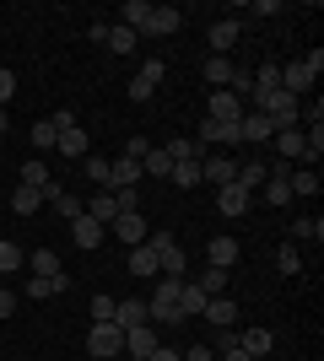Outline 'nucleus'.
<instances>
[{
  "mask_svg": "<svg viewBox=\"0 0 324 361\" xmlns=\"http://www.w3.org/2000/svg\"><path fill=\"white\" fill-rule=\"evenodd\" d=\"M303 97H292V92H265V97H248V108L254 114H265L270 119V130H297V119H303Z\"/></svg>",
  "mask_w": 324,
  "mask_h": 361,
  "instance_id": "nucleus-1",
  "label": "nucleus"
},
{
  "mask_svg": "<svg viewBox=\"0 0 324 361\" xmlns=\"http://www.w3.org/2000/svg\"><path fill=\"white\" fill-rule=\"evenodd\" d=\"M179 291H184L179 275H157V291H152V302H146V318H157V324H184V313H179Z\"/></svg>",
  "mask_w": 324,
  "mask_h": 361,
  "instance_id": "nucleus-2",
  "label": "nucleus"
},
{
  "mask_svg": "<svg viewBox=\"0 0 324 361\" xmlns=\"http://www.w3.org/2000/svg\"><path fill=\"white\" fill-rule=\"evenodd\" d=\"M319 71H324V54L313 49L308 60H292V65H281V92H292V97H303V92L319 81Z\"/></svg>",
  "mask_w": 324,
  "mask_h": 361,
  "instance_id": "nucleus-3",
  "label": "nucleus"
},
{
  "mask_svg": "<svg viewBox=\"0 0 324 361\" xmlns=\"http://www.w3.org/2000/svg\"><path fill=\"white\" fill-rule=\"evenodd\" d=\"M238 178V157H222V151H205L200 157V183H216V189H227V183Z\"/></svg>",
  "mask_w": 324,
  "mask_h": 361,
  "instance_id": "nucleus-4",
  "label": "nucleus"
},
{
  "mask_svg": "<svg viewBox=\"0 0 324 361\" xmlns=\"http://www.w3.org/2000/svg\"><path fill=\"white\" fill-rule=\"evenodd\" d=\"M162 75H168V65H162V60H146L136 75H130V97H136V103H146V97L162 87Z\"/></svg>",
  "mask_w": 324,
  "mask_h": 361,
  "instance_id": "nucleus-5",
  "label": "nucleus"
},
{
  "mask_svg": "<svg viewBox=\"0 0 324 361\" xmlns=\"http://www.w3.org/2000/svg\"><path fill=\"white\" fill-rule=\"evenodd\" d=\"M87 350H92V356H119V350H124V329H119V324H92Z\"/></svg>",
  "mask_w": 324,
  "mask_h": 361,
  "instance_id": "nucleus-6",
  "label": "nucleus"
},
{
  "mask_svg": "<svg viewBox=\"0 0 324 361\" xmlns=\"http://www.w3.org/2000/svg\"><path fill=\"white\" fill-rule=\"evenodd\" d=\"M244 108H248V103H238L232 92H211V97H205V119H216V124H238V119H244Z\"/></svg>",
  "mask_w": 324,
  "mask_h": 361,
  "instance_id": "nucleus-7",
  "label": "nucleus"
},
{
  "mask_svg": "<svg viewBox=\"0 0 324 361\" xmlns=\"http://www.w3.org/2000/svg\"><path fill=\"white\" fill-rule=\"evenodd\" d=\"M270 135H276V130H270V119H265V114H254V108H244V119H238V146H265Z\"/></svg>",
  "mask_w": 324,
  "mask_h": 361,
  "instance_id": "nucleus-8",
  "label": "nucleus"
},
{
  "mask_svg": "<svg viewBox=\"0 0 324 361\" xmlns=\"http://www.w3.org/2000/svg\"><path fill=\"white\" fill-rule=\"evenodd\" d=\"M108 232H114L119 243H130V248H140V243H146V216H140V211H124V216H114Z\"/></svg>",
  "mask_w": 324,
  "mask_h": 361,
  "instance_id": "nucleus-9",
  "label": "nucleus"
},
{
  "mask_svg": "<svg viewBox=\"0 0 324 361\" xmlns=\"http://www.w3.org/2000/svg\"><path fill=\"white\" fill-rule=\"evenodd\" d=\"M248 205H254V195H244L238 183H227V189H216V211L227 216V221H238V216H248Z\"/></svg>",
  "mask_w": 324,
  "mask_h": 361,
  "instance_id": "nucleus-10",
  "label": "nucleus"
},
{
  "mask_svg": "<svg viewBox=\"0 0 324 361\" xmlns=\"http://www.w3.org/2000/svg\"><path fill=\"white\" fill-rule=\"evenodd\" d=\"M179 27H184V11H179V6H152V22H146L152 38H173Z\"/></svg>",
  "mask_w": 324,
  "mask_h": 361,
  "instance_id": "nucleus-11",
  "label": "nucleus"
},
{
  "mask_svg": "<svg viewBox=\"0 0 324 361\" xmlns=\"http://www.w3.org/2000/svg\"><path fill=\"white\" fill-rule=\"evenodd\" d=\"M103 232H108V226H97V221H92V216H87V211H81L76 221H71V243H76L81 254H92L97 243H103Z\"/></svg>",
  "mask_w": 324,
  "mask_h": 361,
  "instance_id": "nucleus-12",
  "label": "nucleus"
},
{
  "mask_svg": "<svg viewBox=\"0 0 324 361\" xmlns=\"http://www.w3.org/2000/svg\"><path fill=\"white\" fill-rule=\"evenodd\" d=\"M157 345H162V340H157L152 324H140V329H124V356H152Z\"/></svg>",
  "mask_w": 324,
  "mask_h": 361,
  "instance_id": "nucleus-13",
  "label": "nucleus"
},
{
  "mask_svg": "<svg viewBox=\"0 0 324 361\" xmlns=\"http://www.w3.org/2000/svg\"><path fill=\"white\" fill-rule=\"evenodd\" d=\"M238 254H244V248H238V238H211V243H205V259H211L216 270H232V264H238Z\"/></svg>",
  "mask_w": 324,
  "mask_h": 361,
  "instance_id": "nucleus-14",
  "label": "nucleus"
},
{
  "mask_svg": "<svg viewBox=\"0 0 324 361\" xmlns=\"http://www.w3.org/2000/svg\"><path fill=\"white\" fill-rule=\"evenodd\" d=\"M200 318H205V324H216V329H232V324H238V302H232V297H211Z\"/></svg>",
  "mask_w": 324,
  "mask_h": 361,
  "instance_id": "nucleus-15",
  "label": "nucleus"
},
{
  "mask_svg": "<svg viewBox=\"0 0 324 361\" xmlns=\"http://www.w3.org/2000/svg\"><path fill=\"white\" fill-rule=\"evenodd\" d=\"M87 146H92V140H87V130H81V124L60 130V140H54V151H60V157H71V162H81V157H87Z\"/></svg>",
  "mask_w": 324,
  "mask_h": 361,
  "instance_id": "nucleus-16",
  "label": "nucleus"
},
{
  "mask_svg": "<svg viewBox=\"0 0 324 361\" xmlns=\"http://www.w3.org/2000/svg\"><path fill=\"white\" fill-rule=\"evenodd\" d=\"M87 216H92L97 226H114V216H119V205H114V189H97V195L87 200Z\"/></svg>",
  "mask_w": 324,
  "mask_h": 361,
  "instance_id": "nucleus-17",
  "label": "nucleus"
},
{
  "mask_svg": "<svg viewBox=\"0 0 324 361\" xmlns=\"http://www.w3.org/2000/svg\"><path fill=\"white\" fill-rule=\"evenodd\" d=\"M114 324H119V329H140V324H146V302H136V297L114 302Z\"/></svg>",
  "mask_w": 324,
  "mask_h": 361,
  "instance_id": "nucleus-18",
  "label": "nucleus"
},
{
  "mask_svg": "<svg viewBox=\"0 0 324 361\" xmlns=\"http://www.w3.org/2000/svg\"><path fill=\"white\" fill-rule=\"evenodd\" d=\"M119 16H124L119 27H130V32L140 38V32H146V22H152V6H146V0H124V6H119Z\"/></svg>",
  "mask_w": 324,
  "mask_h": 361,
  "instance_id": "nucleus-19",
  "label": "nucleus"
},
{
  "mask_svg": "<svg viewBox=\"0 0 324 361\" xmlns=\"http://www.w3.org/2000/svg\"><path fill=\"white\" fill-rule=\"evenodd\" d=\"M238 32H244V27H238V16H222V22H211V49H216V54H227V49L238 44Z\"/></svg>",
  "mask_w": 324,
  "mask_h": 361,
  "instance_id": "nucleus-20",
  "label": "nucleus"
},
{
  "mask_svg": "<svg viewBox=\"0 0 324 361\" xmlns=\"http://www.w3.org/2000/svg\"><path fill=\"white\" fill-rule=\"evenodd\" d=\"M265 178H270V167H265V162H254V157H248V162H238V178H232V183H238L244 195H254V189H260Z\"/></svg>",
  "mask_w": 324,
  "mask_h": 361,
  "instance_id": "nucleus-21",
  "label": "nucleus"
},
{
  "mask_svg": "<svg viewBox=\"0 0 324 361\" xmlns=\"http://www.w3.org/2000/svg\"><path fill=\"white\" fill-rule=\"evenodd\" d=\"M200 146H238V124L205 119V124H200Z\"/></svg>",
  "mask_w": 324,
  "mask_h": 361,
  "instance_id": "nucleus-22",
  "label": "nucleus"
},
{
  "mask_svg": "<svg viewBox=\"0 0 324 361\" xmlns=\"http://www.w3.org/2000/svg\"><path fill=\"white\" fill-rule=\"evenodd\" d=\"M287 232H292V243H324V216H297Z\"/></svg>",
  "mask_w": 324,
  "mask_h": 361,
  "instance_id": "nucleus-23",
  "label": "nucleus"
},
{
  "mask_svg": "<svg viewBox=\"0 0 324 361\" xmlns=\"http://www.w3.org/2000/svg\"><path fill=\"white\" fill-rule=\"evenodd\" d=\"M32 275H49V281H71V275L60 270V259H54V248H38V254H28Z\"/></svg>",
  "mask_w": 324,
  "mask_h": 361,
  "instance_id": "nucleus-24",
  "label": "nucleus"
},
{
  "mask_svg": "<svg viewBox=\"0 0 324 361\" xmlns=\"http://www.w3.org/2000/svg\"><path fill=\"white\" fill-rule=\"evenodd\" d=\"M276 151H281V162H303V130H276Z\"/></svg>",
  "mask_w": 324,
  "mask_h": 361,
  "instance_id": "nucleus-25",
  "label": "nucleus"
},
{
  "mask_svg": "<svg viewBox=\"0 0 324 361\" xmlns=\"http://www.w3.org/2000/svg\"><path fill=\"white\" fill-rule=\"evenodd\" d=\"M130 275H162V264H157V248H152V243L130 248Z\"/></svg>",
  "mask_w": 324,
  "mask_h": 361,
  "instance_id": "nucleus-26",
  "label": "nucleus"
},
{
  "mask_svg": "<svg viewBox=\"0 0 324 361\" xmlns=\"http://www.w3.org/2000/svg\"><path fill=\"white\" fill-rule=\"evenodd\" d=\"M232 71H238V65L227 60V54H211V60H205V81H211L216 92H227V81H232Z\"/></svg>",
  "mask_w": 324,
  "mask_h": 361,
  "instance_id": "nucleus-27",
  "label": "nucleus"
},
{
  "mask_svg": "<svg viewBox=\"0 0 324 361\" xmlns=\"http://www.w3.org/2000/svg\"><path fill=\"white\" fill-rule=\"evenodd\" d=\"M205 302H211V297H205L195 281H184V291H179V313H184V318H200V313H205Z\"/></svg>",
  "mask_w": 324,
  "mask_h": 361,
  "instance_id": "nucleus-28",
  "label": "nucleus"
},
{
  "mask_svg": "<svg viewBox=\"0 0 324 361\" xmlns=\"http://www.w3.org/2000/svg\"><path fill=\"white\" fill-rule=\"evenodd\" d=\"M140 173H146V178H168V173H173V157L162 146H152L146 157H140Z\"/></svg>",
  "mask_w": 324,
  "mask_h": 361,
  "instance_id": "nucleus-29",
  "label": "nucleus"
},
{
  "mask_svg": "<svg viewBox=\"0 0 324 361\" xmlns=\"http://www.w3.org/2000/svg\"><path fill=\"white\" fill-rule=\"evenodd\" d=\"M38 205H44L38 189H28V183H16V189H11V216H32Z\"/></svg>",
  "mask_w": 324,
  "mask_h": 361,
  "instance_id": "nucleus-30",
  "label": "nucleus"
},
{
  "mask_svg": "<svg viewBox=\"0 0 324 361\" xmlns=\"http://www.w3.org/2000/svg\"><path fill=\"white\" fill-rule=\"evenodd\" d=\"M195 286H200L205 297H227V270H216V264H205V270L195 275Z\"/></svg>",
  "mask_w": 324,
  "mask_h": 361,
  "instance_id": "nucleus-31",
  "label": "nucleus"
},
{
  "mask_svg": "<svg viewBox=\"0 0 324 361\" xmlns=\"http://www.w3.org/2000/svg\"><path fill=\"white\" fill-rule=\"evenodd\" d=\"M238 345L248 350V361H260V356H270V329H248V334H238Z\"/></svg>",
  "mask_w": 324,
  "mask_h": 361,
  "instance_id": "nucleus-32",
  "label": "nucleus"
},
{
  "mask_svg": "<svg viewBox=\"0 0 324 361\" xmlns=\"http://www.w3.org/2000/svg\"><path fill=\"white\" fill-rule=\"evenodd\" d=\"M287 183H292V200H297V195L313 200V195H319V167H303V173H292Z\"/></svg>",
  "mask_w": 324,
  "mask_h": 361,
  "instance_id": "nucleus-33",
  "label": "nucleus"
},
{
  "mask_svg": "<svg viewBox=\"0 0 324 361\" xmlns=\"http://www.w3.org/2000/svg\"><path fill=\"white\" fill-rule=\"evenodd\" d=\"M49 205H54V216H60V221H76V216L87 211V200H76V195H65V189H60V195H54V200H49Z\"/></svg>",
  "mask_w": 324,
  "mask_h": 361,
  "instance_id": "nucleus-34",
  "label": "nucleus"
},
{
  "mask_svg": "<svg viewBox=\"0 0 324 361\" xmlns=\"http://www.w3.org/2000/svg\"><path fill=\"white\" fill-rule=\"evenodd\" d=\"M276 270L281 275H303V254H297V243H281V248H276Z\"/></svg>",
  "mask_w": 324,
  "mask_h": 361,
  "instance_id": "nucleus-35",
  "label": "nucleus"
},
{
  "mask_svg": "<svg viewBox=\"0 0 324 361\" xmlns=\"http://www.w3.org/2000/svg\"><path fill=\"white\" fill-rule=\"evenodd\" d=\"M265 92H281V65H260L254 71V97H265Z\"/></svg>",
  "mask_w": 324,
  "mask_h": 361,
  "instance_id": "nucleus-36",
  "label": "nucleus"
},
{
  "mask_svg": "<svg viewBox=\"0 0 324 361\" xmlns=\"http://www.w3.org/2000/svg\"><path fill=\"white\" fill-rule=\"evenodd\" d=\"M173 189H195V183H200V162H173Z\"/></svg>",
  "mask_w": 324,
  "mask_h": 361,
  "instance_id": "nucleus-37",
  "label": "nucleus"
},
{
  "mask_svg": "<svg viewBox=\"0 0 324 361\" xmlns=\"http://www.w3.org/2000/svg\"><path fill=\"white\" fill-rule=\"evenodd\" d=\"M22 183H28V189H44V183H49L44 157H28V162H22Z\"/></svg>",
  "mask_w": 324,
  "mask_h": 361,
  "instance_id": "nucleus-38",
  "label": "nucleus"
},
{
  "mask_svg": "<svg viewBox=\"0 0 324 361\" xmlns=\"http://www.w3.org/2000/svg\"><path fill=\"white\" fill-rule=\"evenodd\" d=\"M22 264H28V254H22L16 243H0V275H16Z\"/></svg>",
  "mask_w": 324,
  "mask_h": 361,
  "instance_id": "nucleus-39",
  "label": "nucleus"
},
{
  "mask_svg": "<svg viewBox=\"0 0 324 361\" xmlns=\"http://www.w3.org/2000/svg\"><path fill=\"white\" fill-rule=\"evenodd\" d=\"M65 286H71V281H49V275H32V281H28V297H60Z\"/></svg>",
  "mask_w": 324,
  "mask_h": 361,
  "instance_id": "nucleus-40",
  "label": "nucleus"
},
{
  "mask_svg": "<svg viewBox=\"0 0 324 361\" xmlns=\"http://www.w3.org/2000/svg\"><path fill=\"white\" fill-rule=\"evenodd\" d=\"M103 49H114V54H130V49H136V32H130V27H108Z\"/></svg>",
  "mask_w": 324,
  "mask_h": 361,
  "instance_id": "nucleus-41",
  "label": "nucleus"
},
{
  "mask_svg": "<svg viewBox=\"0 0 324 361\" xmlns=\"http://www.w3.org/2000/svg\"><path fill=\"white\" fill-rule=\"evenodd\" d=\"M81 167H87V178H92V183H103V189H108V157L87 151V157H81Z\"/></svg>",
  "mask_w": 324,
  "mask_h": 361,
  "instance_id": "nucleus-42",
  "label": "nucleus"
},
{
  "mask_svg": "<svg viewBox=\"0 0 324 361\" xmlns=\"http://www.w3.org/2000/svg\"><path fill=\"white\" fill-rule=\"evenodd\" d=\"M114 302H119V297L97 291V297H92V324H114Z\"/></svg>",
  "mask_w": 324,
  "mask_h": 361,
  "instance_id": "nucleus-43",
  "label": "nucleus"
},
{
  "mask_svg": "<svg viewBox=\"0 0 324 361\" xmlns=\"http://www.w3.org/2000/svg\"><path fill=\"white\" fill-rule=\"evenodd\" d=\"M54 140H60V135H54V124H49V119L32 124V146H38V151H54Z\"/></svg>",
  "mask_w": 324,
  "mask_h": 361,
  "instance_id": "nucleus-44",
  "label": "nucleus"
},
{
  "mask_svg": "<svg viewBox=\"0 0 324 361\" xmlns=\"http://www.w3.org/2000/svg\"><path fill=\"white\" fill-rule=\"evenodd\" d=\"M16 97V75H11V65H0V108Z\"/></svg>",
  "mask_w": 324,
  "mask_h": 361,
  "instance_id": "nucleus-45",
  "label": "nucleus"
},
{
  "mask_svg": "<svg viewBox=\"0 0 324 361\" xmlns=\"http://www.w3.org/2000/svg\"><path fill=\"white\" fill-rule=\"evenodd\" d=\"M114 205H119V216L124 211H140V195H136V189H114Z\"/></svg>",
  "mask_w": 324,
  "mask_h": 361,
  "instance_id": "nucleus-46",
  "label": "nucleus"
},
{
  "mask_svg": "<svg viewBox=\"0 0 324 361\" xmlns=\"http://www.w3.org/2000/svg\"><path fill=\"white\" fill-rule=\"evenodd\" d=\"M49 124H54V135H60V130H71V124H76V114H71V108H54V119H49Z\"/></svg>",
  "mask_w": 324,
  "mask_h": 361,
  "instance_id": "nucleus-47",
  "label": "nucleus"
},
{
  "mask_svg": "<svg viewBox=\"0 0 324 361\" xmlns=\"http://www.w3.org/2000/svg\"><path fill=\"white\" fill-rule=\"evenodd\" d=\"M179 361H216V350H211V345H189Z\"/></svg>",
  "mask_w": 324,
  "mask_h": 361,
  "instance_id": "nucleus-48",
  "label": "nucleus"
},
{
  "mask_svg": "<svg viewBox=\"0 0 324 361\" xmlns=\"http://www.w3.org/2000/svg\"><path fill=\"white\" fill-rule=\"evenodd\" d=\"M216 361H248V350L232 340V345H222V356H216Z\"/></svg>",
  "mask_w": 324,
  "mask_h": 361,
  "instance_id": "nucleus-49",
  "label": "nucleus"
},
{
  "mask_svg": "<svg viewBox=\"0 0 324 361\" xmlns=\"http://www.w3.org/2000/svg\"><path fill=\"white\" fill-rule=\"evenodd\" d=\"M146 151H152V146H146V140H140V135H136V140H124V157H136V162H140V157H146Z\"/></svg>",
  "mask_w": 324,
  "mask_h": 361,
  "instance_id": "nucleus-50",
  "label": "nucleus"
},
{
  "mask_svg": "<svg viewBox=\"0 0 324 361\" xmlns=\"http://www.w3.org/2000/svg\"><path fill=\"white\" fill-rule=\"evenodd\" d=\"M16 313V297H11V291H0V318H11Z\"/></svg>",
  "mask_w": 324,
  "mask_h": 361,
  "instance_id": "nucleus-51",
  "label": "nucleus"
},
{
  "mask_svg": "<svg viewBox=\"0 0 324 361\" xmlns=\"http://www.w3.org/2000/svg\"><path fill=\"white\" fill-rule=\"evenodd\" d=\"M6 130H11V114H6V108H0V135H6Z\"/></svg>",
  "mask_w": 324,
  "mask_h": 361,
  "instance_id": "nucleus-52",
  "label": "nucleus"
},
{
  "mask_svg": "<svg viewBox=\"0 0 324 361\" xmlns=\"http://www.w3.org/2000/svg\"><path fill=\"white\" fill-rule=\"evenodd\" d=\"M130 361H152V356H130Z\"/></svg>",
  "mask_w": 324,
  "mask_h": 361,
  "instance_id": "nucleus-53",
  "label": "nucleus"
}]
</instances>
